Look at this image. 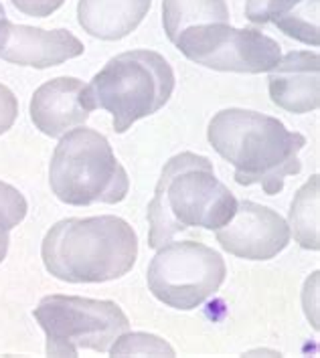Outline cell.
<instances>
[{"mask_svg":"<svg viewBox=\"0 0 320 358\" xmlns=\"http://www.w3.org/2000/svg\"><path fill=\"white\" fill-rule=\"evenodd\" d=\"M49 185L61 203L90 207L122 203L128 196L130 178L108 138L79 126L61 136L49 164Z\"/></svg>","mask_w":320,"mask_h":358,"instance_id":"5b68a950","label":"cell"},{"mask_svg":"<svg viewBox=\"0 0 320 358\" xmlns=\"http://www.w3.org/2000/svg\"><path fill=\"white\" fill-rule=\"evenodd\" d=\"M17 115H19V99L6 85L0 83V136L15 126Z\"/></svg>","mask_w":320,"mask_h":358,"instance_id":"d6986e66","label":"cell"},{"mask_svg":"<svg viewBox=\"0 0 320 358\" xmlns=\"http://www.w3.org/2000/svg\"><path fill=\"white\" fill-rule=\"evenodd\" d=\"M85 47L67 29L45 31L0 17V59L20 67L49 69L83 55Z\"/></svg>","mask_w":320,"mask_h":358,"instance_id":"30bf717a","label":"cell"},{"mask_svg":"<svg viewBox=\"0 0 320 358\" xmlns=\"http://www.w3.org/2000/svg\"><path fill=\"white\" fill-rule=\"evenodd\" d=\"M227 275L221 253L197 241H169L152 257L146 282L158 302L195 310L219 292Z\"/></svg>","mask_w":320,"mask_h":358,"instance_id":"52a82bcc","label":"cell"},{"mask_svg":"<svg viewBox=\"0 0 320 358\" xmlns=\"http://www.w3.org/2000/svg\"><path fill=\"white\" fill-rule=\"evenodd\" d=\"M15 8H19L22 15L35 17V19H47L55 10L63 6L65 0H11Z\"/></svg>","mask_w":320,"mask_h":358,"instance_id":"ffe728a7","label":"cell"},{"mask_svg":"<svg viewBox=\"0 0 320 358\" xmlns=\"http://www.w3.org/2000/svg\"><path fill=\"white\" fill-rule=\"evenodd\" d=\"M217 243L239 259L267 262L288 247L290 227L270 207L242 201L229 223L217 229Z\"/></svg>","mask_w":320,"mask_h":358,"instance_id":"9c48e42d","label":"cell"},{"mask_svg":"<svg viewBox=\"0 0 320 358\" xmlns=\"http://www.w3.org/2000/svg\"><path fill=\"white\" fill-rule=\"evenodd\" d=\"M41 257L45 269L61 282H113L132 271L138 235L128 221L113 215L63 219L47 231Z\"/></svg>","mask_w":320,"mask_h":358,"instance_id":"3957f363","label":"cell"},{"mask_svg":"<svg viewBox=\"0 0 320 358\" xmlns=\"http://www.w3.org/2000/svg\"><path fill=\"white\" fill-rule=\"evenodd\" d=\"M207 138L235 169V182L242 187L260 185L272 196L282 192L288 176L302 172L298 154L306 138L290 132L278 117L242 108L221 110L209 122Z\"/></svg>","mask_w":320,"mask_h":358,"instance_id":"6da1fadb","label":"cell"},{"mask_svg":"<svg viewBox=\"0 0 320 358\" xmlns=\"http://www.w3.org/2000/svg\"><path fill=\"white\" fill-rule=\"evenodd\" d=\"M319 185L320 176L312 174L310 180L302 187L290 208V225L294 231V239L304 249L319 251Z\"/></svg>","mask_w":320,"mask_h":358,"instance_id":"2e32d148","label":"cell"},{"mask_svg":"<svg viewBox=\"0 0 320 358\" xmlns=\"http://www.w3.org/2000/svg\"><path fill=\"white\" fill-rule=\"evenodd\" d=\"M188 61L215 71L265 73L282 57L280 45L258 29H235L229 22H207L183 31L172 41Z\"/></svg>","mask_w":320,"mask_h":358,"instance_id":"ba28073f","label":"cell"},{"mask_svg":"<svg viewBox=\"0 0 320 358\" xmlns=\"http://www.w3.org/2000/svg\"><path fill=\"white\" fill-rule=\"evenodd\" d=\"M174 71L156 51L134 49L112 57L88 85L92 110L112 113L113 130L128 132L142 117L169 103L174 92Z\"/></svg>","mask_w":320,"mask_h":358,"instance_id":"277c9868","label":"cell"},{"mask_svg":"<svg viewBox=\"0 0 320 358\" xmlns=\"http://www.w3.org/2000/svg\"><path fill=\"white\" fill-rule=\"evenodd\" d=\"M27 199L19 189L0 180V264L6 259L11 245V231L22 223L27 217Z\"/></svg>","mask_w":320,"mask_h":358,"instance_id":"e0dca14e","label":"cell"},{"mask_svg":"<svg viewBox=\"0 0 320 358\" xmlns=\"http://www.w3.org/2000/svg\"><path fill=\"white\" fill-rule=\"evenodd\" d=\"M47 336L49 357H77L79 350L108 352L130 330V320L112 300L47 296L33 312Z\"/></svg>","mask_w":320,"mask_h":358,"instance_id":"8992f818","label":"cell"},{"mask_svg":"<svg viewBox=\"0 0 320 358\" xmlns=\"http://www.w3.org/2000/svg\"><path fill=\"white\" fill-rule=\"evenodd\" d=\"M237 199L215 176L213 162L195 152L172 156L148 205V247L158 249L188 227L217 231L235 215Z\"/></svg>","mask_w":320,"mask_h":358,"instance_id":"7a4b0ae2","label":"cell"},{"mask_svg":"<svg viewBox=\"0 0 320 358\" xmlns=\"http://www.w3.org/2000/svg\"><path fill=\"white\" fill-rule=\"evenodd\" d=\"M207 22H229L225 0H162V27L170 43L183 31Z\"/></svg>","mask_w":320,"mask_h":358,"instance_id":"9a60e30c","label":"cell"},{"mask_svg":"<svg viewBox=\"0 0 320 358\" xmlns=\"http://www.w3.org/2000/svg\"><path fill=\"white\" fill-rule=\"evenodd\" d=\"M0 17H4V6L0 4Z\"/></svg>","mask_w":320,"mask_h":358,"instance_id":"44dd1931","label":"cell"},{"mask_svg":"<svg viewBox=\"0 0 320 358\" xmlns=\"http://www.w3.org/2000/svg\"><path fill=\"white\" fill-rule=\"evenodd\" d=\"M152 0H79V27L95 38L120 41L138 29Z\"/></svg>","mask_w":320,"mask_h":358,"instance_id":"5bb4252c","label":"cell"},{"mask_svg":"<svg viewBox=\"0 0 320 358\" xmlns=\"http://www.w3.org/2000/svg\"><path fill=\"white\" fill-rule=\"evenodd\" d=\"M267 87L272 101L290 113H308L320 106V57L292 51L270 69Z\"/></svg>","mask_w":320,"mask_h":358,"instance_id":"7c38bea8","label":"cell"},{"mask_svg":"<svg viewBox=\"0 0 320 358\" xmlns=\"http://www.w3.org/2000/svg\"><path fill=\"white\" fill-rule=\"evenodd\" d=\"M92 112L88 85L77 77L49 79L31 99V122L49 138H61L83 126Z\"/></svg>","mask_w":320,"mask_h":358,"instance_id":"8fae6325","label":"cell"},{"mask_svg":"<svg viewBox=\"0 0 320 358\" xmlns=\"http://www.w3.org/2000/svg\"><path fill=\"white\" fill-rule=\"evenodd\" d=\"M245 17L253 24L272 22L304 45H320V0H247Z\"/></svg>","mask_w":320,"mask_h":358,"instance_id":"4fadbf2b","label":"cell"},{"mask_svg":"<svg viewBox=\"0 0 320 358\" xmlns=\"http://www.w3.org/2000/svg\"><path fill=\"white\" fill-rule=\"evenodd\" d=\"M112 357H130V355H140V357H174V348L169 342L162 338L154 336V334H146V332H132V334H122L120 338L113 342L108 350Z\"/></svg>","mask_w":320,"mask_h":358,"instance_id":"ac0fdd59","label":"cell"}]
</instances>
